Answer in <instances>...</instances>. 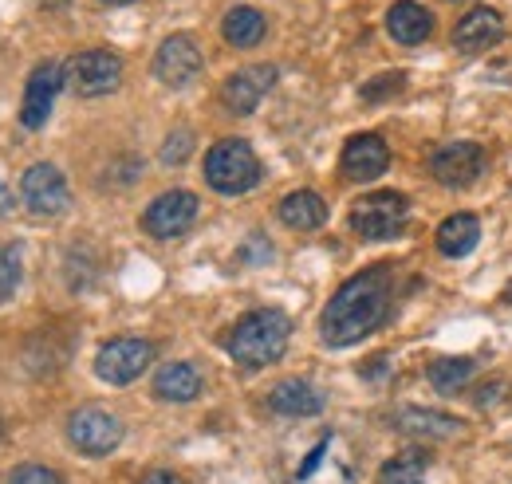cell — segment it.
Here are the masks:
<instances>
[{
	"label": "cell",
	"instance_id": "cell-1",
	"mask_svg": "<svg viewBox=\"0 0 512 484\" xmlns=\"http://www.w3.org/2000/svg\"><path fill=\"white\" fill-rule=\"evenodd\" d=\"M390 296H394V276L390 264H375L359 276H351L320 315V335L327 347H351L367 339L375 327H383L390 315Z\"/></svg>",
	"mask_w": 512,
	"mask_h": 484
},
{
	"label": "cell",
	"instance_id": "cell-2",
	"mask_svg": "<svg viewBox=\"0 0 512 484\" xmlns=\"http://www.w3.org/2000/svg\"><path fill=\"white\" fill-rule=\"evenodd\" d=\"M288 339H292V319L276 307H256L237 319V327L229 335V355H233V363L260 370L288 351Z\"/></svg>",
	"mask_w": 512,
	"mask_h": 484
},
{
	"label": "cell",
	"instance_id": "cell-3",
	"mask_svg": "<svg viewBox=\"0 0 512 484\" xmlns=\"http://www.w3.org/2000/svg\"><path fill=\"white\" fill-rule=\"evenodd\" d=\"M205 182L225 197L249 193L260 182V158L245 138H221L205 154Z\"/></svg>",
	"mask_w": 512,
	"mask_h": 484
},
{
	"label": "cell",
	"instance_id": "cell-4",
	"mask_svg": "<svg viewBox=\"0 0 512 484\" xmlns=\"http://www.w3.org/2000/svg\"><path fill=\"white\" fill-rule=\"evenodd\" d=\"M406 213H410V201L394 189H379V193H367L355 201L351 209V229L363 237V241H390L402 233L406 225Z\"/></svg>",
	"mask_w": 512,
	"mask_h": 484
},
{
	"label": "cell",
	"instance_id": "cell-5",
	"mask_svg": "<svg viewBox=\"0 0 512 484\" xmlns=\"http://www.w3.org/2000/svg\"><path fill=\"white\" fill-rule=\"evenodd\" d=\"M119 79H123V60L107 48H87L64 63V83L79 99L111 95L119 87Z\"/></svg>",
	"mask_w": 512,
	"mask_h": 484
},
{
	"label": "cell",
	"instance_id": "cell-6",
	"mask_svg": "<svg viewBox=\"0 0 512 484\" xmlns=\"http://www.w3.org/2000/svg\"><path fill=\"white\" fill-rule=\"evenodd\" d=\"M67 441L83 453V457H107L123 445V422L111 410L99 406H83L67 418Z\"/></svg>",
	"mask_w": 512,
	"mask_h": 484
},
{
	"label": "cell",
	"instance_id": "cell-7",
	"mask_svg": "<svg viewBox=\"0 0 512 484\" xmlns=\"http://www.w3.org/2000/svg\"><path fill=\"white\" fill-rule=\"evenodd\" d=\"M154 363V343L150 339H134V335H123V339H111L99 347L95 355V374L111 386H130L138 374H146V366Z\"/></svg>",
	"mask_w": 512,
	"mask_h": 484
},
{
	"label": "cell",
	"instance_id": "cell-8",
	"mask_svg": "<svg viewBox=\"0 0 512 484\" xmlns=\"http://www.w3.org/2000/svg\"><path fill=\"white\" fill-rule=\"evenodd\" d=\"M193 221H197V197L190 189H170V193L154 197L142 213V229L154 241H174V237L190 233Z\"/></svg>",
	"mask_w": 512,
	"mask_h": 484
},
{
	"label": "cell",
	"instance_id": "cell-9",
	"mask_svg": "<svg viewBox=\"0 0 512 484\" xmlns=\"http://www.w3.org/2000/svg\"><path fill=\"white\" fill-rule=\"evenodd\" d=\"M20 197H24V205H28L36 217H60L67 209V201H71L64 174H60L52 162H36V166L24 170V178H20Z\"/></svg>",
	"mask_w": 512,
	"mask_h": 484
},
{
	"label": "cell",
	"instance_id": "cell-10",
	"mask_svg": "<svg viewBox=\"0 0 512 484\" xmlns=\"http://www.w3.org/2000/svg\"><path fill=\"white\" fill-rule=\"evenodd\" d=\"M430 174L449 189H461L485 174V150L477 142H442L430 154Z\"/></svg>",
	"mask_w": 512,
	"mask_h": 484
},
{
	"label": "cell",
	"instance_id": "cell-11",
	"mask_svg": "<svg viewBox=\"0 0 512 484\" xmlns=\"http://www.w3.org/2000/svg\"><path fill=\"white\" fill-rule=\"evenodd\" d=\"M201 71V48L197 40L178 32V36H166L158 56H154V79L166 83V87H190Z\"/></svg>",
	"mask_w": 512,
	"mask_h": 484
},
{
	"label": "cell",
	"instance_id": "cell-12",
	"mask_svg": "<svg viewBox=\"0 0 512 484\" xmlns=\"http://www.w3.org/2000/svg\"><path fill=\"white\" fill-rule=\"evenodd\" d=\"M276 87V67L272 63H253V67H241L233 71L225 83H221V103L233 111V115H253L260 107V99Z\"/></svg>",
	"mask_w": 512,
	"mask_h": 484
},
{
	"label": "cell",
	"instance_id": "cell-13",
	"mask_svg": "<svg viewBox=\"0 0 512 484\" xmlns=\"http://www.w3.org/2000/svg\"><path fill=\"white\" fill-rule=\"evenodd\" d=\"M60 87H64V67L60 63H36L32 67V75L24 83V103H20V122L28 130H40L48 122Z\"/></svg>",
	"mask_w": 512,
	"mask_h": 484
},
{
	"label": "cell",
	"instance_id": "cell-14",
	"mask_svg": "<svg viewBox=\"0 0 512 484\" xmlns=\"http://www.w3.org/2000/svg\"><path fill=\"white\" fill-rule=\"evenodd\" d=\"M386 166H390V150L379 134H355L339 158V170L347 182H375L386 174Z\"/></svg>",
	"mask_w": 512,
	"mask_h": 484
},
{
	"label": "cell",
	"instance_id": "cell-15",
	"mask_svg": "<svg viewBox=\"0 0 512 484\" xmlns=\"http://www.w3.org/2000/svg\"><path fill=\"white\" fill-rule=\"evenodd\" d=\"M501 40H505V16L497 8H473L453 28V48L457 52H485Z\"/></svg>",
	"mask_w": 512,
	"mask_h": 484
},
{
	"label": "cell",
	"instance_id": "cell-16",
	"mask_svg": "<svg viewBox=\"0 0 512 484\" xmlns=\"http://www.w3.org/2000/svg\"><path fill=\"white\" fill-rule=\"evenodd\" d=\"M461 418L442 414V410H422V406H406L394 414V429L398 433H410V437H422V441H449L461 433Z\"/></svg>",
	"mask_w": 512,
	"mask_h": 484
},
{
	"label": "cell",
	"instance_id": "cell-17",
	"mask_svg": "<svg viewBox=\"0 0 512 484\" xmlns=\"http://www.w3.org/2000/svg\"><path fill=\"white\" fill-rule=\"evenodd\" d=\"M268 406L276 414H284V418H316L323 410V394L304 378H284V382L272 386Z\"/></svg>",
	"mask_w": 512,
	"mask_h": 484
},
{
	"label": "cell",
	"instance_id": "cell-18",
	"mask_svg": "<svg viewBox=\"0 0 512 484\" xmlns=\"http://www.w3.org/2000/svg\"><path fill=\"white\" fill-rule=\"evenodd\" d=\"M386 32H390L398 44L414 48V44H422V40L434 32V16H430L418 0H398V4L386 12Z\"/></svg>",
	"mask_w": 512,
	"mask_h": 484
},
{
	"label": "cell",
	"instance_id": "cell-19",
	"mask_svg": "<svg viewBox=\"0 0 512 484\" xmlns=\"http://www.w3.org/2000/svg\"><path fill=\"white\" fill-rule=\"evenodd\" d=\"M280 221L288 229H296V233H312L327 221V205H323V197L316 189H296V193H288L280 201Z\"/></svg>",
	"mask_w": 512,
	"mask_h": 484
},
{
	"label": "cell",
	"instance_id": "cell-20",
	"mask_svg": "<svg viewBox=\"0 0 512 484\" xmlns=\"http://www.w3.org/2000/svg\"><path fill=\"white\" fill-rule=\"evenodd\" d=\"M201 394V374L190 363H166L154 374V398L162 402H193Z\"/></svg>",
	"mask_w": 512,
	"mask_h": 484
},
{
	"label": "cell",
	"instance_id": "cell-21",
	"mask_svg": "<svg viewBox=\"0 0 512 484\" xmlns=\"http://www.w3.org/2000/svg\"><path fill=\"white\" fill-rule=\"evenodd\" d=\"M477 241H481V221L473 213H453V217L442 221V229H438V252L449 256V260L469 256L477 248Z\"/></svg>",
	"mask_w": 512,
	"mask_h": 484
},
{
	"label": "cell",
	"instance_id": "cell-22",
	"mask_svg": "<svg viewBox=\"0 0 512 484\" xmlns=\"http://www.w3.org/2000/svg\"><path fill=\"white\" fill-rule=\"evenodd\" d=\"M264 12H256L249 4H241V8H233L229 16H225V24H221V36L233 44V48H256L260 40H264Z\"/></svg>",
	"mask_w": 512,
	"mask_h": 484
},
{
	"label": "cell",
	"instance_id": "cell-23",
	"mask_svg": "<svg viewBox=\"0 0 512 484\" xmlns=\"http://www.w3.org/2000/svg\"><path fill=\"white\" fill-rule=\"evenodd\" d=\"M430 469V453L426 449H402L379 469V484H422Z\"/></svg>",
	"mask_w": 512,
	"mask_h": 484
},
{
	"label": "cell",
	"instance_id": "cell-24",
	"mask_svg": "<svg viewBox=\"0 0 512 484\" xmlns=\"http://www.w3.org/2000/svg\"><path fill=\"white\" fill-rule=\"evenodd\" d=\"M473 374H477V363H473V359H438V363H430V382H434L442 394L461 390Z\"/></svg>",
	"mask_w": 512,
	"mask_h": 484
},
{
	"label": "cell",
	"instance_id": "cell-25",
	"mask_svg": "<svg viewBox=\"0 0 512 484\" xmlns=\"http://www.w3.org/2000/svg\"><path fill=\"white\" fill-rule=\"evenodd\" d=\"M20 252L16 248H8V244H0V303H8L16 296V288H20Z\"/></svg>",
	"mask_w": 512,
	"mask_h": 484
},
{
	"label": "cell",
	"instance_id": "cell-26",
	"mask_svg": "<svg viewBox=\"0 0 512 484\" xmlns=\"http://www.w3.org/2000/svg\"><path fill=\"white\" fill-rule=\"evenodd\" d=\"M4 484H67V481L56 469H48V465H16Z\"/></svg>",
	"mask_w": 512,
	"mask_h": 484
},
{
	"label": "cell",
	"instance_id": "cell-27",
	"mask_svg": "<svg viewBox=\"0 0 512 484\" xmlns=\"http://www.w3.org/2000/svg\"><path fill=\"white\" fill-rule=\"evenodd\" d=\"M190 154H193L190 130H174V134L166 138V146H162V162H166V166H182Z\"/></svg>",
	"mask_w": 512,
	"mask_h": 484
},
{
	"label": "cell",
	"instance_id": "cell-28",
	"mask_svg": "<svg viewBox=\"0 0 512 484\" xmlns=\"http://www.w3.org/2000/svg\"><path fill=\"white\" fill-rule=\"evenodd\" d=\"M402 83H406V75H402V71H390V75H379L375 83H367V87H363V99H367V103H375V99H386V95L402 91Z\"/></svg>",
	"mask_w": 512,
	"mask_h": 484
},
{
	"label": "cell",
	"instance_id": "cell-29",
	"mask_svg": "<svg viewBox=\"0 0 512 484\" xmlns=\"http://www.w3.org/2000/svg\"><path fill=\"white\" fill-rule=\"evenodd\" d=\"M323 453H327V441H320V445H316V449L308 453V461H304V465H300V473H296L300 481H308V477L316 473V465H320V457H323Z\"/></svg>",
	"mask_w": 512,
	"mask_h": 484
},
{
	"label": "cell",
	"instance_id": "cell-30",
	"mask_svg": "<svg viewBox=\"0 0 512 484\" xmlns=\"http://www.w3.org/2000/svg\"><path fill=\"white\" fill-rule=\"evenodd\" d=\"M138 484H186L178 473H170V469H150L146 477H138Z\"/></svg>",
	"mask_w": 512,
	"mask_h": 484
},
{
	"label": "cell",
	"instance_id": "cell-31",
	"mask_svg": "<svg viewBox=\"0 0 512 484\" xmlns=\"http://www.w3.org/2000/svg\"><path fill=\"white\" fill-rule=\"evenodd\" d=\"M12 213V193H8V185H0V217H8Z\"/></svg>",
	"mask_w": 512,
	"mask_h": 484
},
{
	"label": "cell",
	"instance_id": "cell-32",
	"mask_svg": "<svg viewBox=\"0 0 512 484\" xmlns=\"http://www.w3.org/2000/svg\"><path fill=\"white\" fill-rule=\"evenodd\" d=\"M103 4H134V0H103Z\"/></svg>",
	"mask_w": 512,
	"mask_h": 484
}]
</instances>
